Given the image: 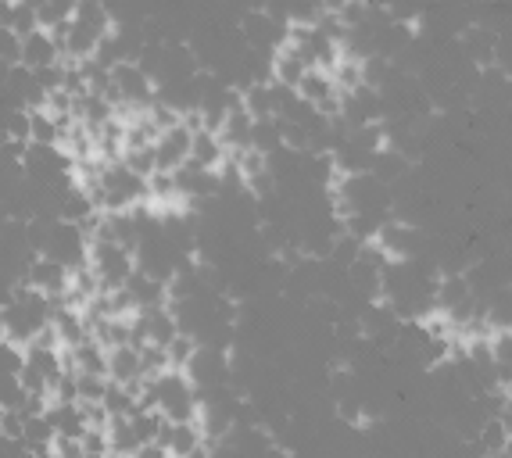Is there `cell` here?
<instances>
[{
    "instance_id": "obj_3",
    "label": "cell",
    "mask_w": 512,
    "mask_h": 458,
    "mask_svg": "<svg viewBox=\"0 0 512 458\" xmlns=\"http://www.w3.org/2000/svg\"><path fill=\"white\" fill-rule=\"evenodd\" d=\"M22 65H26L29 72L61 65V47H58V40H54V33L36 26L29 36H22Z\"/></svg>"
},
{
    "instance_id": "obj_4",
    "label": "cell",
    "mask_w": 512,
    "mask_h": 458,
    "mask_svg": "<svg viewBox=\"0 0 512 458\" xmlns=\"http://www.w3.org/2000/svg\"><path fill=\"white\" fill-rule=\"evenodd\" d=\"M154 444L169 451V458H194L197 448H201V430H197L194 419L190 423H162Z\"/></svg>"
},
{
    "instance_id": "obj_5",
    "label": "cell",
    "mask_w": 512,
    "mask_h": 458,
    "mask_svg": "<svg viewBox=\"0 0 512 458\" xmlns=\"http://www.w3.org/2000/svg\"><path fill=\"white\" fill-rule=\"evenodd\" d=\"M0 61H8L11 68L22 65V36L11 29H0Z\"/></svg>"
},
{
    "instance_id": "obj_2",
    "label": "cell",
    "mask_w": 512,
    "mask_h": 458,
    "mask_svg": "<svg viewBox=\"0 0 512 458\" xmlns=\"http://www.w3.org/2000/svg\"><path fill=\"white\" fill-rule=\"evenodd\" d=\"M69 276H72L69 265L54 262V258H47V255H36L33 262H29L26 287L51 301L54 294H65V290H69Z\"/></svg>"
},
{
    "instance_id": "obj_1",
    "label": "cell",
    "mask_w": 512,
    "mask_h": 458,
    "mask_svg": "<svg viewBox=\"0 0 512 458\" xmlns=\"http://www.w3.org/2000/svg\"><path fill=\"white\" fill-rule=\"evenodd\" d=\"M190 140H194V129L183 119L172 129H165L154 140V165H158V172H180L190 162Z\"/></svg>"
}]
</instances>
